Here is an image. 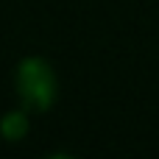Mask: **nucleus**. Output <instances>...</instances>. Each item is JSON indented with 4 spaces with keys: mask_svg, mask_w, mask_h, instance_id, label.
Segmentation results:
<instances>
[{
    "mask_svg": "<svg viewBox=\"0 0 159 159\" xmlns=\"http://www.w3.org/2000/svg\"><path fill=\"white\" fill-rule=\"evenodd\" d=\"M14 81H17V95L28 112H48L59 98L56 70L42 56H25L17 64Z\"/></svg>",
    "mask_w": 159,
    "mask_h": 159,
    "instance_id": "obj_1",
    "label": "nucleus"
},
{
    "mask_svg": "<svg viewBox=\"0 0 159 159\" xmlns=\"http://www.w3.org/2000/svg\"><path fill=\"white\" fill-rule=\"evenodd\" d=\"M28 131H31V120L25 112H6L0 117V137L6 143H20L28 137Z\"/></svg>",
    "mask_w": 159,
    "mask_h": 159,
    "instance_id": "obj_2",
    "label": "nucleus"
}]
</instances>
